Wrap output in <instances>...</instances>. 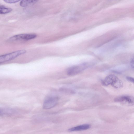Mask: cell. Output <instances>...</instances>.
<instances>
[{
    "instance_id": "1",
    "label": "cell",
    "mask_w": 134,
    "mask_h": 134,
    "mask_svg": "<svg viewBox=\"0 0 134 134\" xmlns=\"http://www.w3.org/2000/svg\"><path fill=\"white\" fill-rule=\"evenodd\" d=\"M105 85H111L115 88L121 87L122 86V81L115 75H110L107 76L103 82Z\"/></svg>"
},
{
    "instance_id": "2",
    "label": "cell",
    "mask_w": 134,
    "mask_h": 134,
    "mask_svg": "<svg viewBox=\"0 0 134 134\" xmlns=\"http://www.w3.org/2000/svg\"><path fill=\"white\" fill-rule=\"evenodd\" d=\"M24 49L18 50L15 51L0 55V64L14 59L20 55L26 53Z\"/></svg>"
},
{
    "instance_id": "3",
    "label": "cell",
    "mask_w": 134,
    "mask_h": 134,
    "mask_svg": "<svg viewBox=\"0 0 134 134\" xmlns=\"http://www.w3.org/2000/svg\"><path fill=\"white\" fill-rule=\"evenodd\" d=\"M37 36L34 34H20L11 37L9 40L11 41H27L35 38Z\"/></svg>"
},
{
    "instance_id": "4",
    "label": "cell",
    "mask_w": 134,
    "mask_h": 134,
    "mask_svg": "<svg viewBox=\"0 0 134 134\" xmlns=\"http://www.w3.org/2000/svg\"><path fill=\"white\" fill-rule=\"evenodd\" d=\"M58 100L57 97H52L47 98L43 103V108L45 109H49L53 107L57 104Z\"/></svg>"
},
{
    "instance_id": "5",
    "label": "cell",
    "mask_w": 134,
    "mask_h": 134,
    "mask_svg": "<svg viewBox=\"0 0 134 134\" xmlns=\"http://www.w3.org/2000/svg\"><path fill=\"white\" fill-rule=\"evenodd\" d=\"M85 66L84 64L72 66L68 69L67 74L70 76L76 75L83 70L85 69Z\"/></svg>"
},
{
    "instance_id": "6",
    "label": "cell",
    "mask_w": 134,
    "mask_h": 134,
    "mask_svg": "<svg viewBox=\"0 0 134 134\" xmlns=\"http://www.w3.org/2000/svg\"><path fill=\"white\" fill-rule=\"evenodd\" d=\"M114 100L115 102L127 104L129 105H133L134 102L133 97L129 96H122L118 97L115 98Z\"/></svg>"
},
{
    "instance_id": "7",
    "label": "cell",
    "mask_w": 134,
    "mask_h": 134,
    "mask_svg": "<svg viewBox=\"0 0 134 134\" xmlns=\"http://www.w3.org/2000/svg\"><path fill=\"white\" fill-rule=\"evenodd\" d=\"M91 125L88 124H85L72 127L68 130L70 132L82 131L88 129L90 128Z\"/></svg>"
},
{
    "instance_id": "8",
    "label": "cell",
    "mask_w": 134,
    "mask_h": 134,
    "mask_svg": "<svg viewBox=\"0 0 134 134\" xmlns=\"http://www.w3.org/2000/svg\"><path fill=\"white\" fill-rule=\"evenodd\" d=\"M39 0H22L20 3L21 7H25L28 6L35 3Z\"/></svg>"
},
{
    "instance_id": "9",
    "label": "cell",
    "mask_w": 134,
    "mask_h": 134,
    "mask_svg": "<svg viewBox=\"0 0 134 134\" xmlns=\"http://www.w3.org/2000/svg\"><path fill=\"white\" fill-rule=\"evenodd\" d=\"M14 110L12 109L0 108V115L11 114L14 113Z\"/></svg>"
},
{
    "instance_id": "10",
    "label": "cell",
    "mask_w": 134,
    "mask_h": 134,
    "mask_svg": "<svg viewBox=\"0 0 134 134\" xmlns=\"http://www.w3.org/2000/svg\"><path fill=\"white\" fill-rule=\"evenodd\" d=\"M12 9L10 8L0 5V14H5L10 12Z\"/></svg>"
},
{
    "instance_id": "11",
    "label": "cell",
    "mask_w": 134,
    "mask_h": 134,
    "mask_svg": "<svg viewBox=\"0 0 134 134\" xmlns=\"http://www.w3.org/2000/svg\"><path fill=\"white\" fill-rule=\"evenodd\" d=\"M5 2L9 3H12L17 2L21 0H3Z\"/></svg>"
},
{
    "instance_id": "12",
    "label": "cell",
    "mask_w": 134,
    "mask_h": 134,
    "mask_svg": "<svg viewBox=\"0 0 134 134\" xmlns=\"http://www.w3.org/2000/svg\"><path fill=\"white\" fill-rule=\"evenodd\" d=\"M126 79L129 81L131 82H134V79L133 78L130 77H126Z\"/></svg>"
},
{
    "instance_id": "13",
    "label": "cell",
    "mask_w": 134,
    "mask_h": 134,
    "mask_svg": "<svg viewBox=\"0 0 134 134\" xmlns=\"http://www.w3.org/2000/svg\"><path fill=\"white\" fill-rule=\"evenodd\" d=\"M131 65L132 68H134V59H132L131 61Z\"/></svg>"
}]
</instances>
